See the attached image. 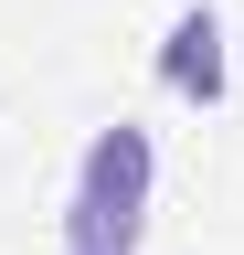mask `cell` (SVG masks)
I'll return each instance as SVG.
<instances>
[{
  "label": "cell",
  "instance_id": "obj_1",
  "mask_svg": "<svg viewBox=\"0 0 244 255\" xmlns=\"http://www.w3.org/2000/svg\"><path fill=\"white\" fill-rule=\"evenodd\" d=\"M149 181H160L149 128L138 117L96 128L85 159H75V191H64V245L75 255H138V234H149Z\"/></svg>",
  "mask_w": 244,
  "mask_h": 255
},
{
  "label": "cell",
  "instance_id": "obj_2",
  "mask_svg": "<svg viewBox=\"0 0 244 255\" xmlns=\"http://www.w3.org/2000/svg\"><path fill=\"white\" fill-rule=\"evenodd\" d=\"M160 85L180 107H223L234 96V53H223V11H212V0H191V11L160 32Z\"/></svg>",
  "mask_w": 244,
  "mask_h": 255
},
{
  "label": "cell",
  "instance_id": "obj_3",
  "mask_svg": "<svg viewBox=\"0 0 244 255\" xmlns=\"http://www.w3.org/2000/svg\"><path fill=\"white\" fill-rule=\"evenodd\" d=\"M64 255H75V245H64Z\"/></svg>",
  "mask_w": 244,
  "mask_h": 255
}]
</instances>
